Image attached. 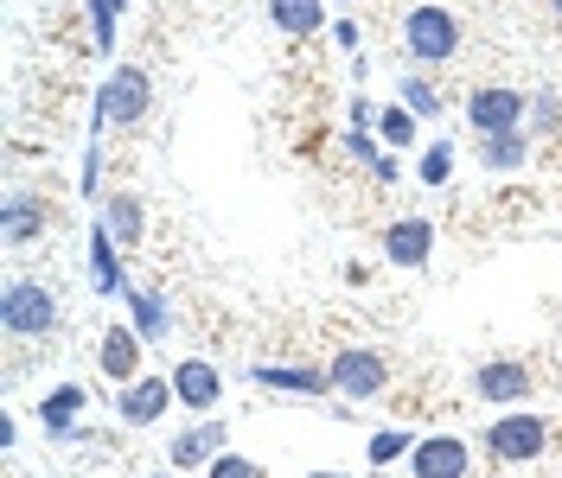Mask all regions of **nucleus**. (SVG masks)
I'll list each match as a JSON object with an SVG mask.
<instances>
[{
  "mask_svg": "<svg viewBox=\"0 0 562 478\" xmlns=\"http://www.w3.org/2000/svg\"><path fill=\"white\" fill-rule=\"evenodd\" d=\"M473 396L492 402V409H525L530 396H537V371H530L525 357H486L473 371Z\"/></svg>",
  "mask_w": 562,
  "mask_h": 478,
  "instance_id": "nucleus-8",
  "label": "nucleus"
},
{
  "mask_svg": "<svg viewBox=\"0 0 562 478\" xmlns=\"http://www.w3.org/2000/svg\"><path fill=\"white\" fill-rule=\"evenodd\" d=\"M525 135H562V96L557 90H530V115H525Z\"/></svg>",
  "mask_w": 562,
  "mask_h": 478,
  "instance_id": "nucleus-26",
  "label": "nucleus"
},
{
  "mask_svg": "<svg viewBox=\"0 0 562 478\" xmlns=\"http://www.w3.org/2000/svg\"><path fill=\"white\" fill-rule=\"evenodd\" d=\"M416 428H378L371 441H364V466L371 473H390V466H409V453H416Z\"/></svg>",
  "mask_w": 562,
  "mask_h": 478,
  "instance_id": "nucleus-21",
  "label": "nucleus"
},
{
  "mask_svg": "<svg viewBox=\"0 0 562 478\" xmlns=\"http://www.w3.org/2000/svg\"><path fill=\"white\" fill-rule=\"evenodd\" d=\"M378 115L384 109L371 103V96H351V128H378Z\"/></svg>",
  "mask_w": 562,
  "mask_h": 478,
  "instance_id": "nucleus-32",
  "label": "nucleus"
},
{
  "mask_svg": "<svg viewBox=\"0 0 562 478\" xmlns=\"http://www.w3.org/2000/svg\"><path fill=\"white\" fill-rule=\"evenodd\" d=\"M167 376H173V396L186 414H217V402H224V371L211 357H179Z\"/></svg>",
  "mask_w": 562,
  "mask_h": 478,
  "instance_id": "nucleus-11",
  "label": "nucleus"
},
{
  "mask_svg": "<svg viewBox=\"0 0 562 478\" xmlns=\"http://www.w3.org/2000/svg\"><path fill=\"white\" fill-rule=\"evenodd\" d=\"M128 326H135L140 339H147V351L154 344H167V332H173V312H167V294L160 287H147V281H128Z\"/></svg>",
  "mask_w": 562,
  "mask_h": 478,
  "instance_id": "nucleus-17",
  "label": "nucleus"
},
{
  "mask_svg": "<svg viewBox=\"0 0 562 478\" xmlns=\"http://www.w3.org/2000/svg\"><path fill=\"white\" fill-rule=\"evenodd\" d=\"M384 262L390 269H428V262H435V224H428V217H396V224H390L384 230Z\"/></svg>",
  "mask_w": 562,
  "mask_h": 478,
  "instance_id": "nucleus-16",
  "label": "nucleus"
},
{
  "mask_svg": "<svg viewBox=\"0 0 562 478\" xmlns=\"http://www.w3.org/2000/svg\"><path fill=\"white\" fill-rule=\"evenodd\" d=\"M550 7H557V20H562V0H550Z\"/></svg>",
  "mask_w": 562,
  "mask_h": 478,
  "instance_id": "nucleus-38",
  "label": "nucleus"
},
{
  "mask_svg": "<svg viewBox=\"0 0 562 478\" xmlns=\"http://www.w3.org/2000/svg\"><path fill=\"white\" fill-rule=\"evenodd\" d=\"M97 371L122 389V383H135L140 371H147V339H140L128 319H115V326H103V339H97Z\"/></svg>",
  "mask_w": 562,
  "mask_h": 478,
  "instance_id": "nucleus-10",
  "label": "nucleus"
},
{
  "mask_svg": "<svg viewBox=\"0 0 562 478\" xmlns=\"http://www.w3.org/2000/svg\"><path fill=\"white\" fill-rule=\"evenodd\" d=\"M378 140H384L390 153H403V147H416V140H422V115H409L403 103H390L384 115H378Z\"/></svg>",
  "mask_w": 562,
  "mask_h": 478,
  "instance_id": "nucleus-25",
  "label": "nucleus"
},
{
  "mask_svg": "<svg viewBox=\"0 0 562 478\" xmlns=\"http://www.w3.org/2000/svg\"><path fill=\"white\" fill-rule=\"evenodd\" d=\"M97 217H103V230L122 242V249L147 242V205H140V192H109L103 205H97Z\"/></svg>",
  "mask_w": 562,
  "mask_h": 478,
  "instance_id": "nucleus-18",
  "label": "nucleus"
},
{
  "mask_svg": "<svg viewBox=\"0 0 562 478\" xmlns=\"http://www.w3.org/2000/svg\"><path fill=\"white\" fill-rule=\"evenodd\" d=\"M333 45H339V52H351V58H358V52H364V26H358V20H333Z\"/></svg>",
  "mask_w": 562,
  "mask_h": 478,
  "instance_id": "nucleus-31",
  "label": "nucleus"
},
{
  "mask_svg": "<svg viewBox=\"0 0 562 478\" xmlns=\"http://www.w3.org/2000/svg\"><path fill=\"white\" fill-rule=\"evenodd\" d=\"M224 446H231V428H224L217 414H192V428H179L173 441H167V466H173V473H199V466H211Z\"/></svg>",
  "mask_w": 562,
  "mask_h": 478,
  "instance_id": "nucleus-9",
  "label": "nucleus"
},
{
  "mask_svg": "<svg viewBox=\"0 0 562 478\" xmlns=\"http://www.w3.org/2000/svg\"><path fill=\"white\" fill-rule=\"evenodd\" d=\"M346 153L371 172L378 160H384V140H378V128H346Z\"/></svg>",
  "mask_w": 562,
  "mask_h": 478,
  "instance_id": "nucleus-30",
  "label": "nucleus"
},
{
  "mask_svg": "<svg viewBox=\"0 0 562 478\" xmlns=\"http://www.w3.org/2000/svg\"><path fill=\"white\" fill-rule=\"evenodd\" d=\"M83 269H90V294L97 300H122L128 294V269H122V242L103 230V217L90 224V249H83Z\"/></svg>",
  "mask_w": 562,
  "mask_h": 478,
  "instance_id": "nucleus-12",
  "label": "nucleus"
},
{
  "mask_svg": "<svg viewBox=\"0 0 562 478\" xmlns=\"http://www.w3.org/2000/svg\"><path fill=\"white\" fill-rule=\"evenodd\" d=\"M480 167L486 172H525L530 167V135L512 128V135H486L480 140Z\"/></svg>",
  "mask_w": 562,
  "mask_h": 478,
  "instance_id": "nucleus-22",
  "label": "nucleus"
},
{
  "mask_svg": "<svg viewBox=\"0 0 562 478\" xmlns=\"http://www.w3.org/2000/svg\"><path fill=\"white\" fill-rule=\"evenodd\" d=\"M416 179L428 185V192H448V179H454V140H422Z\"/></svg>",
  "mask_w": 562,
  "mask_h": 478,
  "instance_id": "nucleus-24",
  "label": "nucleus"
},
{
  "mask_svg": "<svg viewBox=\"0 0 562 478\" xmlns=\"http://www.w3.org/2000/svg\"><path fill=\"white\" fill-rule=\"evenodd\" d=\"M115 26H122V13H115V7H109V0H90V45H97V52H115Z\"/></svg>",
  "mask_w": 562,
  "mask_h": 478,
  "instance_id": "nucleus-28",
  "label": "nucleus"
},
{
  "mask_svg": "<svg viewBox=\"0 0 562 478\" xmlns=\"http://www.w3.org/2000/svg\"><path fill=\"white\" fill-rule=\"evenodd\" d=\"M13 446H20V414L7 409L0 414V453H13Z\"/></svg>",
  "mask_w": 562,
  "mask_h": 478,
  "instance_id": "nucleus-34",
  "label": "nucleus"
},
{
  "mask_svg": "<svg viewBox=\"0 0 562 478\" xmlns=\"http://www.w3.org/2000/svg\"><path fill=\"white\" fill-rule=\"evenodd\" d=\"M326 376H333V396H346L351 409H358V402H384L390 357L378 344H339L333 364H326Z\"/></svg>",
  "mask_w": 562,
  "mask_h": 478,
  "instance_id": "nucleus-3",
  "label": "nucleus"
},
{
  "mask_svg": "<svg viewBox=\"0 0 562 478\" xmlns=\"http://www.w3.org/2000/svg\"><path fill=\"white\" fill-rule=\"evenodd\" d=\"M460 52V20L454 7H441V0H422V7H409L403 13V58L409 65H448Z\"/></svg>",
  "mask_w": 562,
  "mask_h": 478,
  "instance_id": "nucleus-2",
  "label": "nucleus"
},
{
  "mask_svg": "<svg viewBox=\"0 0 562 478\" xmlns=\"http://www.w3.org/2000/svg\"><path fill=\"white\" fill-rule=\"evenodd\" d=\"M480 446H486L498 466H530V459L550 453V421H543L537 409H498V421L486 428Z\"/></svg>",
  "mask_w": 562,
  "mask_h": 478,
  "instance_id": "nucleus-4",
  "label": "nucleus"
},
{
  "mask_svg": "<svg viewBox=\"0 0 562 478\" xmlns=\"http://www.w3.org/2000/svg\"><path fill=\"white\" fill-rule=\"evenodd\" d=\"M256 389H288V396H333V376L307 364H249Z\"/></svg>",
  "mask_w": 562,
  "mask_h": 478,
  "instance_id": "nucleus-19",
  "label": "nucleus"
},
{
  "mask_svg": "<svg viewBox=\"0 0 562 478\" xmlns=\"http://www.w3.org/2000/svg\"><path fill=\"white\" fill-rule=\"evenodd\" d=\"M307 478H346V473H307Z\"/></svg>",
  "mask_w": 562,
  "mask_h": 478,
  "instance_id": "nucleus-37",
  "label": "nucleus"
},
{
  "mask_svg": "<svg viewBox=\"0 0 562 478\" xmlns=\"http://www.w3.org/2000/svg\"><path fill=\"white\" fill-rule=\"evenodd\" d=\"M371 179H378V185H396V179H403V160H396V153H384V160L371 167Z\"/></svg>",
  "mask_w": 562,
  "mask_h": 478,
  "instance_id": "nucleus-33",
  "label": "nucleus"
},
{
  "mask_svg": "<svg viewBox=\"0 0 562 478\" xmlns=\"http://www.w3.org/2000/svg\"><path fill=\"white\" fill-rule=\"evenodd\" d=\"M473 473V446L460 434H422L409 453V478H467Z\"/></svg>",
  "mask_w": 562,
  "mask_h": 478,
  "instance_id": "nucleus-13",
  "label": "nucleus"
},
{
  "mask_svg": "<svg viewBox=\"0 0 562 478\" xmlns=\"http://www.w3.org/2000/svg\"><path fill=\"white\" fill-rule=\"evenodd\" d=\"M467 128L486 140V135H512V128H525L530 115V90H512V83H480V90H467Z\"/></svg>",
  "mask_w": 562,
  "mask_h": 478,
  "instance_id": "nucleus-6",
  "label": "nucleus"
},
{
  "mask_svg": "<svg viewBox=\"0 0 562 478\" xmlns=\"http://www.w3.org/2000/svg\"><path fill=\"white\" fill-rule=\"evenodd\" d=\"M77 198L97 205L103 198V140H83V167H77Z\"/></svg>",
  "mask_w": 562,
  "mask_h": 478,
  "instance_id": "nucleus-27",
  "label": "nucleus"
},
{
  "mask_svg": "<svg viewBox=\"0 0 562 478\" xmlns=\"http://www.w3.org/2000/svg\"><path fill=\"white\" fill-rule=\"evenodd\" d=\"M109 402H115V421H122V428H160L167 409H179L173 376H154V371H140L135 383H122Z\"/></svg>",
  "mask_w": 562,
  "mask_h": 478,
  "instance_id": "nucleus-7",
  "label": "nucleus"
},
{
  "mask_svg": "<svg viewBox=\"0 0 562 478\" xmlns=\"http://www.w3.org/2000/svg\"><path fill=\"white\" fill-rule=\"evenodd\" d=\"M269 26L281 38H319L333 20H326V0H269Z\"/></svg>",
  "mask_w": 562,
  "mask_h": 478,
  "instance_id": "nucleus-20",
  "label": "nucleus"
},
{
  "mask_svg": "<svg viewBox=\"0 0 562 478\" xmlns=\"http://www.w3.org/2000/svg\"><path fill=\"white\" fill-rule=\"evenodd\" d=\"M396 90H403L396 103L409 109V115H422V122H435V115L448 109V96H441V83H435V77H422V70H409V77H403Z\"/></svg>",
  "mask_w": 562,
  "mask_h": 478,
  "instance_id": "nucleus-23",
  "label": "nucleus"
},
{
  "mask_svg": "<svg viewBox=\"0 0 562 478\" xmlns=\"http://www.w3.org/2000/svg\"><path fill=\"white\" fill-rule=\"evenodd\" d=\"M205 478H262V466H256L249 453H237V446H224V453L205 466Z\"/></svg>",
  "mask_w": 562,
  "mask_h": 478,
  "instance_id": "nucleus-29",
  "label": "nucleus"
},
{
  "mask_svg": "<svg viewBox=\"0 0 562 478\" xmlns=\"http://www.w3.org/2000/svg\"><path fill=\"white\" fill-rule=\"evenodd\" d=\"M339 7H358V0H339Z\"/></svg>",
  "mask_w": 562,
  "mask_h": 478,
  "instance_id": "nucleus-39",
  "label": "nucleus"
},
{
  "mask_svg": "<svg viewBox=\"0 0 562 478\" xmlns=\"http://www.w3.org/2000/svg\"><path fill=\"white\" fill-rule=\"evenodd\" d=\"M147 115H154L147 65H109V77L97 83V103H90V140H103L109 128H140Z\"/></svg>",
  "mask_w": 562,
  "mask_h": 478,
  "instance_id": "nucleus-1",
  "label": "nucleus"
},
{
  "mask_svg": "<svg viewBox=\"0 0 562 478\" xmlns=\"http://www.w3.org/2000/svg\"><path fill=\"white\" fill-rule=\"evenodd\" d=\"M83 409H90V389H83V383H58V389H45V396H38V428H45V441L70 446V434L83 428Z\"/></svg>",
  "mask_w": 562,
  "mask_h": 478,
  "instance_id": "nucleus-15",
  "label": "nucleus"
},
{
  "mask_svg": "<svg viewBox=\"0 0 562 478\" xmlns=\"http://www.w3.org/2000/svg\"><path fill=\"white\" fill-rule=\"evenodd\" d=\"M147 478H179V473H173V466H167V473H147Z\"/></svg>",
  "mask_w": 562,
  "mask_h": 478,
  "instance_id": "nucleus-36",
  "label": "nucleus"
},
{
  "mask_svg": "<svg viewBox=\"0 0 562 478\" xmlns=\"http://www.w3.org/2000/svg\"><path fill=\"white\" fill-rule=\"evenodd\" d=\"M109 7H115V13H128V7H135V0H109Z\"/></svg>",
  "mask_w": 562,
  "mask_h": 478,
  "instance_id": "nucleus-35",
  "label": "nucleus"
},
{
  "mask_svg": "<svg viewBox=\"0 0 562 478\" xmlns=\"http://www.w3.org/2000/svg\"><path fill=\"white\" fill-rule=\"evenodd\" d=\"M0 326H7V339H52L58 332V294L45 281H7Z\"/></svg>",
  "mask_w": 562,
  "mask_h": 478,
  "instance_id": "nucleus-5",
  "label": "nucleus"
},
{
  "mask_svg": "<svg viewBox=\"0 0 562 478\" xmlns=\"http://www.w3.org/2000/svg\"><path fill=\"white\" fill-rule=\"evenodd\" d=\"M45 230H52V210H45V198L13 185V192L0 198V242H7V249H26V242H38Z\"/></svg>",
  "mask_w": 562,
  "mask_h": 478,
  "instance_id": "nucleus-14",
  "label": "nucleus"
}]
</instances>
